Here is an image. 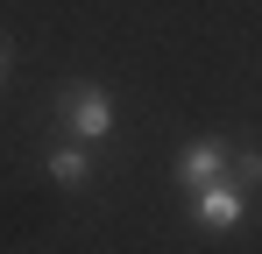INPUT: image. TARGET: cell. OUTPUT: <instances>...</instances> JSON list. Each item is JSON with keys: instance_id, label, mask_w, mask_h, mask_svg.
Here are the masks:
<instances>
[{"instance_id": "6", "label": "cell", "mask_w": 262, "mask_h": 254, "mask_svg": "<svg viewBox=\"0 0 262 254\" xmlns=\"http://www.w3.org/2000/svg\"><path fill=\"white\" fill-rule=\"evenodd\" d=\"M0 85H7V42H0Z\"/></svg>"}, {"instance_id": "1", "label": "cell", "mask_w": 262, "mask_h": 254, "mask_svg": "<svg viewBox=\"0 0 262 254\" xmlns=\"http://www.w3.org/2000/svg\"><path fill=\"white\" fill-rule=\"evenodd\" d=\"M64 120H71V134H78V148H99V141L114 134V99H106L99 85H71Z\"/></svg>"}, {"instance_id": "4", "label": "cell", "mask_w": 262, "mask_h": 254, "mask_svg": "<svg viewBox=\"0 0 262 254\" xmlns=\"http://www.w3.org/2000/svg\"><path fill=\"white\" fill-rule=\"evenodd\" d=\"M85 176H92V156H85V148H57V156H50V184H64V191H78Z\"/></svg>"}, {"instance_id": "3", "label": "cell", "mask_w": 262, "mask_h": 254, "mask_svg": "<svg viewBox=\"0 0 262 254\" xmlns=\"http://www.w3.org/2000/svg\"><path fill=\"white\" fill-rule=\"evenodd\" d=\"M220 176H227V141H213V134H206V141H191V148L177 156V184H184V191L220 184Z\"/></svg>"}, {"instance_id": "2", "label": "cell", "mask_w": 262, "mask_h": 254, "mask_svg": "<svg viewBox=\"0 0 262 254\" xmlns=\"http://www.w3.org/2000/svg\"><path fill=\"white\" fill-rule=\"evenodd\" d=\"M241 212H248V198H241V184H227V176L191 191V219H199L206 233H234V226H241Z\"/></svg>"}, {"instance_id": "5", "label": "cell", "mask_w": 262, "mask_h": 254, "mask_svg": "<svg viewBox=\"0 0 262 254\" xmlns=\"http://www.w3.org/2000/svg\"><path fill=\"white\" fill-rule=\"evenodd\" d=\"M234 169V184H262V148H241V156H227Z\"/></svg>"}]
</instances>
